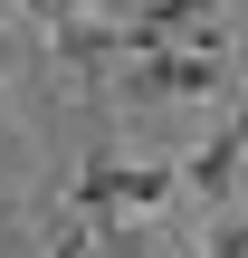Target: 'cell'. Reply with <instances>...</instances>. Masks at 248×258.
<instances>
[{
  "label": "cell",
  "mask_w": 248,
  "mask_h": 258,
  "mask_svg": "<svg viewBox=\"0 0 248 258\" xmlns=\"http://www.w3.org/2000/svg\"><path fill=\"white\" fill-rule=\"evenodd\" d=\"M172 191H182L172 163H86L76 191H67V211H76L86 230H115V220H134V211H162Z\"/></svg>",
  "instance_id": "obj_1"
},
{
  "label": "cell",
  "mask_w": 248,
  "mask_h": 258,
  "mask_svg": "<svg viewBox=\"0 0 248 258\" xmlns=\"http://www.w3.org/2000/svg\"><path fill=\"white\" fill-rule=\"evenodd\" d=\"M201 249H210V258H248V220H239V211H220V220H210V239H201Z\"/></svg>",
  "instance_id": "obj_6"
},
{
  "label": "cell",
  "mask_w": 248,
  "mask_h": 258,
  "mask_svg": "<svg viewBox=\"0 0 248 258\" xmlns=\"http://www.w3.org/2000/svg\"><path fill=\"white\" fill-rule=\"evenodd\" d=\"M239 124H220V134H210V144H201V153H191V163H182V172H172V182H191V191H201V201H210V211H229V191H239Z\"/></svg>",
  "instance_id": "obj_4"
},
{
  "label": "cell",
  "mask_w": 248,
  "mask_h": 258,
  "mask_svg": "<svg viewBox=\"0 0 248 258\" xmlns=\"http://www.w3.org/2000/svg\"><path fill=\"white\" fill-rule=\"evenodd\" d=\"M48 38H57V57H67L76 77H96V67H115V57H124V29H105L96 10H86V19H67V29H48Z\"/></svg>",
  "instance_id": "obj_5"
},
{
  "label": "cell",
  "mask_w": 248,
  "mask_h": 258,
  "mask_svg": "<svg viewBox=\"0 0 248 258\" xmlns=\"http://www.w3.org/2000/svg\"><path fill=\"white\" fill-rule=\"evenodd\" d=\"M201 19H220V0H143V10L124 19V57H143V48H182Z\"/></svg>",
  "instance_id": "obj_3"
},
{
  "label": "cell",
  "mask_w": 248,
  "mask_h": 258,
  "mask_svg": "<svg viewBox=\"0 0 248 258\" xmlns=\"http://www.w3.org/2000/svg\"><path fill=\"white\" fill-rule=\"evenodd\" d=\"M239 86V57H201V48H143L124 67V96H229Z\"/></svg>",
  "instance_id": "obj_2"
},
{
  "label": "cell",
  "mask_w": 248,
  "mask_h": 258,
  "mask_svg": "<svg viewBox=\"0 0 248 258\" xmlns=\"http://www.w3.org/2000/svg\"><path fill=\"white\" fill-rule=\"evenodd\" d=\"M19 10H29V19H38V29H67V19H86V10H96V0H19Z\"/></svg>",
  "instance_id": "obj_7"
}]
</instances>
